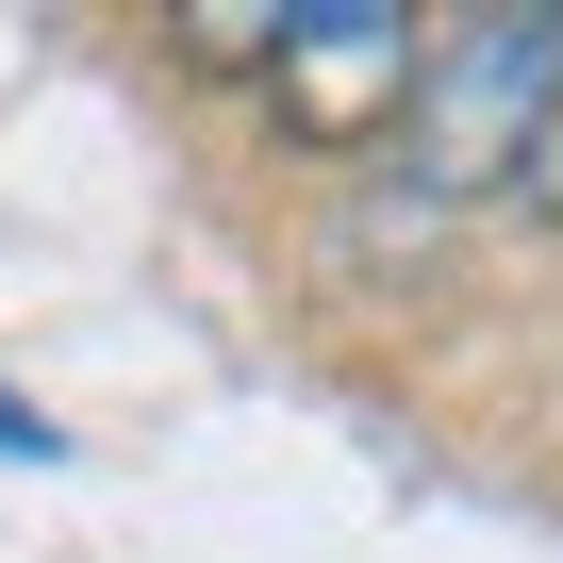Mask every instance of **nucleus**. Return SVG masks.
Returning <instances> with one entry per match:
<instances>
[{
    "label": "nucleus",
    "instance_id": "f257e3e1",
    "mask_svg": "<svg viewBox=\"0 0 563 563\" xmlns=\"http://www.w3.org/2000/svg\"><path fill=\"white\" fill-rule=\"evenodd\" d=\"M547 117H563V18L497 0V18L415 34V100H398V133H415V199H431V216L514 199V166L547 150Z\"/></svg>",
    "mask_w": 563,
    "mask_h": 563
},
{
    "label": "nucleus",
    "instance_id": "f03ea898",
    "mask_svg": "<svg viewBox=\"0 0 563 563\" xmlns=\"http://www.w3.org/2000/svg\"><path fill=\"white\" fill-rule=\"evenodd\" d=\"M265 67H282V117L299 133H382L415 100V18L398 0H316V18L265 34Z\"/></svg>",
    "mask_w": 563,
    "mask_h": 563
},
{
    "label": "nucleus",
    "instance_id": "7ed1b4c3",
    "mask_svg": "<svg viewBox=\"0 0 563 563\" xmlns=\"http://www.w3.org/2000/svg\"><path fill=\"white\" fill-rule=\"evenodd\" d=\"M514 216H547V232H563V117H547V150L514 166Z\"/></svg>",
    "mask_w": 563,
    "mask_h": 563
},
{
    "label": "nucleus",
    "instance_id": "20e7f679",
    "mask_svg": "<svg viewBox=\"0 0 563 563\" xmlns=\"http://www.w3.org/2000/svg\"><path fill=\"white\" fill-rule=\"evenodd\" d=\"M0 448H18V464H51V415H18V398H0Z\"/></svg>",
    "mask_w": 563,
    "mask_h": 563
}]
</instances>
